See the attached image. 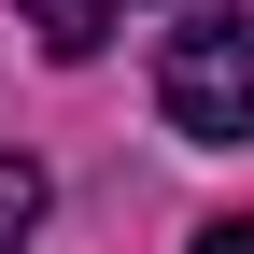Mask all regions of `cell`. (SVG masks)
<instances>
[{
	"instance_id": "obj_1",
	"label": "cell",
	"mask_w": 254,
	"mask_h": 254,
	"mask_svg": "<svg viewBox=\"0 0 254 254\" xmlns=\"http://www.w3.org/2000/svg\"><path fill=\"white\" fill-rule=\"evenodd\" d=\"M155 113L184 141H254V14H198L155 57Z\"/></svg>"
},
{
	"instance_id": "obj_2",
	"label": "cell",
	"mask_w": 254,
	"mask_h": 254,
	"mask_svg": "<svg viewBox=\"0 0 254 254\" xmlns=\"http://www.w3.org/2000/svg\"><path fill=\"white\" fill-rule=\"evenodd\" d=\"M28 28H43V57H99L113 28H127V0H14Z\"/></svg>"
},
{
	"instance_id": "obj_3",
	"label": "cell",
	"mask_w": 254,
	"mask_h": 254,
	"mask_svg": "<svg viewBox=\"0 0 254 254\" xmlns=\"http://www.w3.org/2000/svg\"><path fill=\"white\" fill-rule=\"evenodd\" d=\"M28 226H43V170L0 155V254H28Z\"/></svg>"
},
{
	"instance_id": "obj_4",
	"label": "cell",
	"mask_w": 254,
	"mask_h": 254,
	"mask_svg": "<svg viewBox=\"0 0 254 254\" xmlns=\"http://www.w3.org/2000/svg\"><path fill=\"white\" fill-rule=\"evenodd\" d=\"M198 254H254V226H198Z\"/></svg>"
}]
</instances>
